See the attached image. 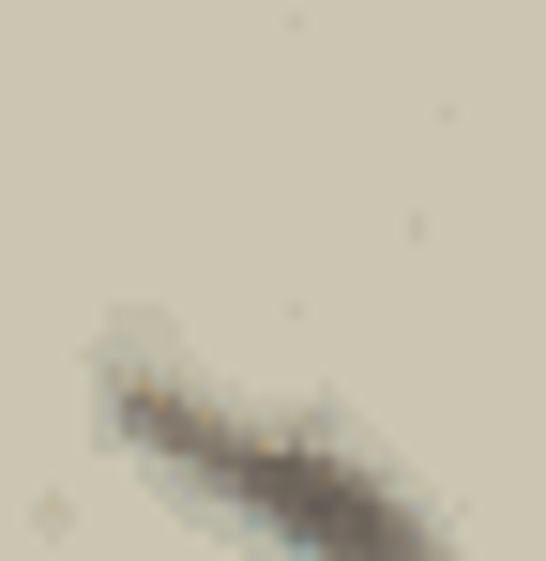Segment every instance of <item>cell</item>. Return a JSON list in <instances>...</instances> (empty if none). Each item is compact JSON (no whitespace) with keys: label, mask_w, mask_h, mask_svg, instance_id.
I'll return each mask as SVG.
<instances>
[{"label":"cell","mask_w":546,"mask_h":561,"mask_svg":"<svg viewBox=\"0 0 546 561\" xmlns=\"http://www.w3.org/2000/svg\"><path fill=\"white\" fill-rule=\"evenodd\" d=\"M91 425H106V456L137 470L152 501H182L213 547H243V561H455L441 501L364 425L304 410V394H259V379L197 365V350L122 334L91 365Z\"/></svg>","instance_id":"cell-1"}]
</instances>
